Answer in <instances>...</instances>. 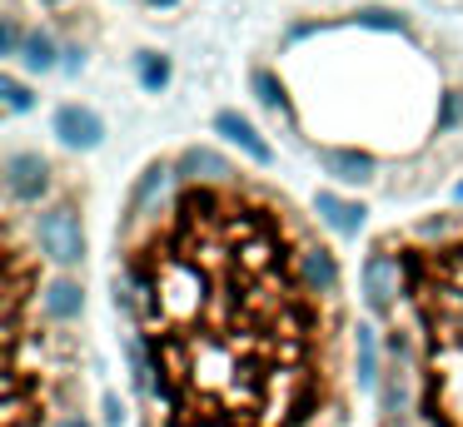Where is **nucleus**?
<instances>
[{"instance_id":"nucleus-22","label":"nucleus","mask_w":463,"mask_h":427,"mask_svg":"<svg viewBox=\"0 0 463 427\" xmlns=\"http://www.w3.org/2000/svg\"><path fill=\"white\" fill-rule=\"evenodd\" d=\"M61 427H90V422H85V417H65Z\"/></svg>"},{"instance_id":"nucleus-10","label":"nucleus","mask_w":463,"mask_h":427,"mask_svg":"<svg viewBox=\"0 0 463 427\" xmlns=\"http://www.w3.org/2000/svg\"><path fill=\"white\" fill-rule=\"evenodd\" d=\"M299 274H304V283H309L314 293H319V288L329 293V288L339 283V268H334L329 248H304V254H299Z\"/></svg>"},{"instance_id":"nucleus-4","label":"nucleus","mask_w":463,"mask_h":427,"mask_svg":"<svg viewBox=\"0 0 463 427\" xmlns=\"http://www.w3.org/2000/svg\"><path fill=\"white\" fill-rule=\"evenodd\" d=\"M393 293H399V258L369 254L364 258V298H369V308L383 313V308L393 303Z\"/></svg>"},{"instance_id":"nucleus-15","label":"nucleus","mask_w":463,"mask_h":427,"mask_svg":"<svg viewBox=\"0 0 463 427\" xmlns=\"http://www.w3.org/2000/svg\"><path fill=\"white\" fill-rule=\"evenodd\" d=\"M373 377H379V348L369 328H359V383H373Z\"/></svg>"},{"instance_id":"nucleus-6","label":"nucleus","mask_w":463,"mask_h":427,"mask_svg":"<svg viewBox=\"0 0 463 427\" xmlns=\"http://www.w3.org/2000/svg\"><path fill=\"white\" fill-rule=\"evenodd\" d=\"M51 184V169L41 154H11L5 159V189L15 199H41V189Z\"/></svg>"},{"instance_id":"nucleus-3","label":"nucleus","mask_w":463,"mask_h":427,"mask_svg":"<svg viewBox=\"0 0 463 427\" xmlns=\"http://www.w3.org/2000/svg\"><path fill=\"white\" fill-rule=\"evenodd\" d=\"M35 234H41V248H45L51 264L75 268L85 258V234H80V218H75L71 209H51V214H41Z\"/></svg>"},{"instance_id":"nucleus-5","label":"nucleus","mask_w":463,"mask_h":427,"mask_svg":"<svg viewBox=\"0 0 463 427\" xmlns=\"http://www.w3.org/2000/svg\"><path fill=\"white\" fill-rule=\"evenodd\" d=\"M55 135H61L71 149H95V144H100V135H105V125H100L95 109L61 105V115H55Z\"/></svg>"},{"instance_id":"nucleus-21","label":"nucleus","mask_w":463,"mask_h":427,"mask_svg":"<svg viewBox=\"0 0 463 427\" xmlns=\"http://www.w3.org/2000/svg\"><path fill=\"white\" fill-rule=\"evenodd\" d=\"M458 119H463V95H443V115H439V135H443V129H449V125H458Z\"/></svg>"},{"instance_id":"nucleus-14","label":"nucleus","mask_w":463,"mask_h":427,"mask_svg":"<svg viewBox=\"0 0 463 427\" xmlns=\"http://www.w3.org/2000/svg\"><path fill=\"white\" fill-rule=\"evenodd\" d=\"M21 60L31 70H51L55 65V45L45 35H25V45H21Z\"/></svg>"},{"instance_id":"nucleus-13","label":"nucleus","mask_w":463,"mask_h":427,"mask_svg":"<svg viewBox=\"0 0 463 427\" xmlns=\"http://www.w3.org/2000/svg\"><path fill=\"white\" fill-rule=\"evenodd\" d=\"M165 184H170V169H165V164L145 169V179L135 184V194H130V214H150V204L165 194Z\"/></svg>"},{"instance_id":"nucleus-8","label":"nucleus","mask_w":463,"mask_h":427,"mask_svg":"<svg viewBox=\"0 0 463 427\" xmlns=\"http://www.w3.org/2000/svg\"><path fill=\"white\" fill-rule=\"evenodd\" d=\"M319 159L334 179H344V184H359V179L373 174V159L359 154V149H319Z\"/></svg>"},{"instance_id":"nucleus-11","label":"nucleus","mask_w":463,"mask_h":427,"mask_svg":"<svg viewBox=\"0 0 463 427\" xmlns=\"http://www.w3.org/2000/svg\"><path fill=\"white\" fill-rule=\"evenodd\" d=\"M314 209H319L324 224L339 228V234H359V224H364V209H359V204H344V199H334L329 189H324V194L314 199Z\"/></svg>"},{"instance_id":"nucleus-2","label":"nucleus","mask_w":463,"mask_h":427,"mask_svg":"<svg viewBox=\"0 0 463 427\" xmlns=\"http://www.w3.org/2000/svg\"><path fill=\"white\" fill-rule=\"evenodd\" d=\"M419 308L429 328V407L449 427H463V248H453L443 264H429Z\"/></svg>"},{"instance_id":"nucleus-20","label":"nucleus","mask_w":463,"mask_h":427,"mask_svg":"<svg viewBox=\"0 0 463 427\" xmlns=\"http://www.w3.org/2000/svg\"><path fill=\"white\" fill-rule=\"evenodd\" d=\"M140 79H145V85H165V79H170V65L155 60V55H145L140 60Z\"/></svg>"},{"instance_id":"nucleus-9","label":"nucleus","mask_w":463,"mask_h":427,"mask_svg":"<svg viewBox=\"0 0 463 427\" xmlns=\"http://www.w3.org/2000/svg\"><path fill=\"white\" fill-rule=\"evenodd\" d=\"M180 174H184V179H194V184H200V179H230V159L214 154V149L190 144V149L180 154Z\"/></svg>"},{"instance_id":"nucleus-12","label":"nucleus","mask_w":463,"mask_h":427,"mask_svg":"<svg viewBox=\"0 0 463 427\" xmlns=\"http://www.w3.org/2000/svg\"><path fill=\"white\" fill-rule=\"evenodd\" d=\"M80 303H85V293H80V283H71V278H55V283L45 288V313L61 318V323H71V318L80 313Z\"/></svg>"},{"instance_id":"nucleus-19","label":"nucleus","mask_w":463,"mask_h":427,"mask_svg":"<svg viewBox=\"0 0 463 427\" xmlns=\"http://www.w3.org/2000/svg\"><path fill=\"white\" fill-rule=\"evenodd\" d=\"M359 25H369V30H399V15H393V10H359Z\"/></svg>"},{"instance_id":"nucleus-17","label":"nucleus","mask_w":463,"mask_h":427,"mask_svg":"<svg viewBox=\"0 0 463 427\" xmlns=\"http://www.w3.org/2000/svg\"><path fill=\"white\" fill-rule=\"evenodd\" d=\"M383 403H389V413H403V407H409V377L403 373H393V383L383 387Z\"/></svg>"},{"instance_id":"nucleus-16","label":"nucleus","mask_w":463,"mask_h":427,"mask_svg":"<svg viewBox=\"0 0 463 427\" xmlns=\"http://www.w3.org/2000/svg\"><path fill=\"white\" fill-rule=\"evenodd\" d=\"M0 95H5V109H15V115H21V109H31V89L21 85V79H0Z\"/></svg>"},{"instance_id":"nucleus-23","label":"nucleus","mask_w":463,"mask_h":427,"mask_svg":"<svg viewBox=\"0 0 463 427\" xmlns=\"http://www.w3.org/2000/svg\"><path fill=\"white\" fill-rule=\"evenodd\" d=\"M155 5H175V0H155Z\"/></svg>"},{"instance_id":"nucleus-18","label":"nucleus","mask_w":463,"mask_h":427,"mask_svg":"<svg viewBox=\"0 0 463 427\" xmlns=\"http://www.w3.org/2000/svg\"><path fill=\"white\" fill-rule=\"evenodd\" d=\"M254 89H260V99H264L269 109H279V105H284V95H279V85H274L269 70H260V75H254Z\"/></svg>"},{"instance_id":"nucleus-7","label":"nucleus","mask_w":463,"mask_h":427,"mask_svg":"<svg viewBox=\"0 0 463 427\" xmlns=\"http://www.w3.org/2000/svg\"><path fill=\"white\" fill-rule=\"evenodd\" d=\"M214 129H220V135L230 139V144H240L244 154L254 159V164H269V159H274V149L260 139V129H254L244 115H234V109H220V115H214Z\"/></svg>"},{"instance_id":"nucleus-1","label":"nucleus","mask_w":463,"mask_h":427,"mask_svg":"<svg viewBox=\"0 0 463 427\" xmlns=\"http://www.w3.org/2000/svg\"><path fill=\"white\" fill-rule=\"evenodd\" d=\"M155 397L175 427H304L319 308L269 209L190 189L135 254Z\"/></svg>"}]
</instances>
